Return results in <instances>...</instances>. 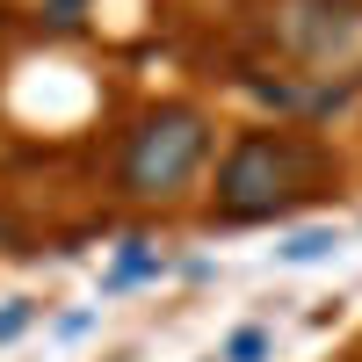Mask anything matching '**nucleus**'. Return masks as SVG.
Masks as SVG:
<instances>
[{"label":"nucleus","mask_w":362,"mask_h":362,"mask_svg":"<svg viewBox=\"0 0 362 362\" xmlns=\"http://www.w3.org/2000/svg\"><path fill=\"white\" fill-rule=\"evenodd\" d=\"M196 160H203V124L189 109H167V116H153V124L131 138L124 181L138 196H167V189H181V181L196 174Z\"/></svg>","instance_id":"f03ea898"},{"label":"nucleus","mask_w":362,"mask_h":362,"mask_svg":"<svg viewBox=\"0 0 362 362\" xmlns=\"http://www.w3.org/2000/svg\"><path fill=\"white\" fill-rule=\"evenodd\" d=\"M261 348H268L261 334H232V348H225V362H261Z\"/></svg>","instance_id":"20e7f679"},{"label":"nucleus","mask_w":362,"mask_h":362,"mask_svg":"<svg viewBox=\"0 0 362 362\" xmlns=\"http://www.w3.org/2000/svg\"><path fill=\"white\" fill-rule=\"evenodd\" d=\"M305 181H312V153H305V145H290V138H247L225 160L218 203L232 210V218H268V210H283Z\"/></svg>","instance_id":"f257e3e1"},{"label":"nucleus","mask_w":362,"mask_h":362,"mask_svg":"<svg viewBox=\"0 0 362 362\" xmlns=\"http://www.w3.org/2000/svg\"><path fill=\"white\" fill-rule=\"evenodd\" d=\"M326 247H334V232H297V239H290L283 254H290V261H319Z\"/></svg>","instance_id":"7ed1b4c3"},{"label":"nucleus","mask_w":362,"mask_h":362,"mask_svg":"<svg viewBox=\"0 0 362 362\" xmlns=\"http://www.w3.org/2000/svg\"><path fill=\"white\" fill-rule=\"evenodd\" d=\"M22 326H29V305H8V312H0V341L22 334Z\"/></svg>","instance_id":"39448f33"}]
</instances>
